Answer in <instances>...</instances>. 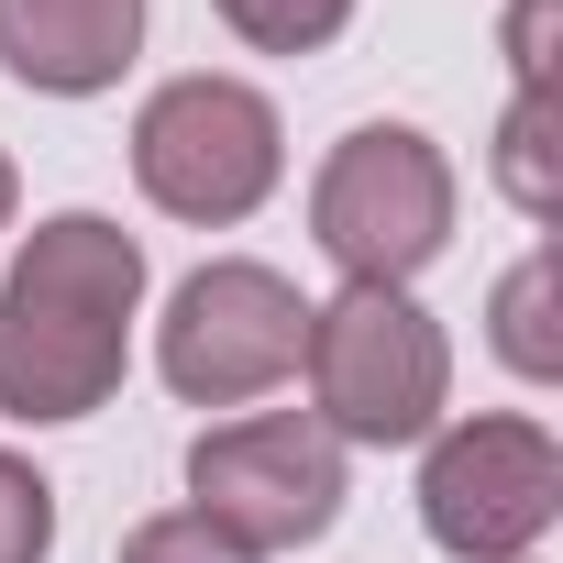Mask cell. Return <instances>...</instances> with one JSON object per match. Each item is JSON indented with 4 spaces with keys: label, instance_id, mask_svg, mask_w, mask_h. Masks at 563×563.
<instances>
[{
    "label": "cell",
    "instance_id": "6da1fadb",
    "mask_svg": "<svg viewBox=\"0 0 563 563\" xmlns=\"http://www.w3.org/2000/svg\"><path fill=\"white\" fill-rule=\"evenodd\" d=\"M144 299V243L100 210L34 221L0 276V409L12 420H89L122 387V321Z\"/></svg>",
    "mask_w": 563,
    "mask_h": 563
},
{
    "label": "cell",
    "instance_id": "7a4b0ae2",
    "mask_svg": "<svg viewBox=\"0 0 563 563\" xmlns=\"http://www.w3.org/2000/svg\"><path fill=\"white\" fill-rule=\"evenodd\" d=\"M299 365H310L332 442H420L442 420V387H453L442 321L409 288H343L332 310H310Z\"/></svg>",
    "mask_w": 563,
    "mask_h": 563
},
{
    "label": "cell",
    "instance_id": "3957f363",
    "mask_svg": "<svg viewBox=\"0 0 563 563\" xmlns=\"http://www.w3.org/2000/svg\"><path fill=\"white\" fill-rule=\"evenodd\" d=\"M310 232H321V254L354 276V288H409V276L442 254V232H453V166H442V144L409 133V122L343 133L332 166H321V188H310Z\"/></svg>",
    "mask_w": 563,
    "mask_h": 563
},
{
    "label": "cell",
    "instance_id": "277c9868",
    "mask_svg": "<svg viewBox=\"0 0 563 563\" xmlns=\"http://www.w3.org/2000/svg\"><path fill=\"white\" fill-rule=\"evenodd\" d=\"M188 486H199V519L243 552H299L332 530L343 508V442L310 420V409H265V420H221L199 431L188 453Z\"/></svg>",
    "mask_w": 563,
    "mask_h": 563
},
{
    "label": "cell",
    "instance_id": "5b68a950",
    "mask_svg": "<svg viewBox=\"0 0 563 563\" xmlns=\"http://www.w3.org/2000/svg\"><path fill=\"white\" fill-rule=\"evenodd\" d=\"M133 177L177 221H243L276 188V111L243 78H166L133 122Z\"/></svg>",
    "mask_w": 563,
    "mask_h": 563
},
{
    "label": "cell",
    "instance_id": "8992f818",
    "mask_svg": "<svg viewBox=\"0 0 563 563\" xmlns=\"http://www.w3.org/2000/svg\"><path fill=\"white\" fill-rule=\"evenodd\" d=\"M299 343H310V299H299L276 265H243V254H232V265H199L188 288L166 299L155 365H166L177 398L243 409V398H265L276 376L299 365Z\"/></svg>",
    "mask_w": 563,
    "mask_h": 563
},
{
    "label": "cell",
    "instance_id": "52a82bcc",
    "mask_svg": "<svg viewBox=\"0 0 563 563\" xmlns=\"http://www.w3.org/2000/svg\"><path fill=\"white\" fill-rule=\"evenodd\" d=\"M563 508V453L541 420H464L420 464V519L464 563H519Z\"/></svg>",
    "mask_w": 563,
    "mask_h": 563
},
{
    "label": "cell",
    "instance_id": "ba28073f",
    "mask_svg": "<svg viewBox=\"0 0 563 563\" xmlns=\"http://www.w3.org/2000/svg\"><path fill=\"white\" fill-rule=\"evenodd\" d=\"M144 45V0H0V67L23 89L89 100L133 67Z\"/></svg>",
    "mask_w": 563,
    "mask_h": 563
},
{
    "label": "cell",
    "instance_id": "9c48e42d",
    "mask_svg": "<svg viewBox=\"0 0 563 563\" xmlns=\"http://www.w3.org/2000/svg\"><path fill=\"white\" fill-rule=\"evenodd\" d=\"M210 12L243 45H265V56H310V45H332L354 23V0H210Z\"/></svg>",
    "mask_w": 563,
    "mask_h": 563
},
{
    "label": "cell",
    "instance_id": "30bf717a",
    "mask_svg": "<svg viewBox=\"0 0 563 563\" xmlns=\"http://www.w3.org/2000/svg\"><path fill=\"white\" fill-rule=\"evenodd\" d=\"M541 310H552V265L530 254L508 288H497V354H508L519 376H552V365H563V343H552V321H541Z\"/></svg>",
    "mask_w": 563,
    "mask_h": 563
},
{
    "label": "cell",
    "instance_id": "8fae6325",
    "mask_svg": "<svg viewBox=\"0 0 563 563\" xmlns=\"http://www.w3.org/2000/svg\"><path fill=\"white\" fill-rule=\"evenodd\" d=\"M497 177L519 210H552V89H519V111L497 133Z\"/></svg>",
    "mask_w": 563,
    "mask_h": 563
},
{
    "label": "cell",
    "instance_id": "7c38bea8",
    "mask_svg": "<svg viewBox=\"0 0 563 563\" xmlns=\"http://www.w3.org/2000/svg\"><path fill=\"white\" fill-rule=\"evenodd\" d=\"M45 541H56V486L0 453V563H45Z\"/></svg>",
    "mask_w": 563,
    "mask_h": 563
},
{
    "label": "cell",
    "instance_id": "4fadbf2b",
    "mask_svg": "<svg viewBox=\"0 0 563 563\" xmlns=\"http://www.w3.org/2000/svg\"><path fill=\"white\" fill-rule=\"evenodd\" d=\"M122 563H254L243 541H221L199 508H166V519H144L133 541H122Z\"/></svg>",
    "mask_w": 563,
    "mask_h": 563
},
{
    "label": "cell",
    "instance_id": "5bb4252c",
    "mask_svg": "<svg viewBox=\"0 0 563 563\" xmlns=\"http://www.w3.org/2000/svg\"><path fill=\"white\" fill-rule=\"evenodd\" d=\"M0 221H12V155H0Z\"/></svg>",
    "mask_w": 563,
    "mask_h": 563
}]
</instances>
